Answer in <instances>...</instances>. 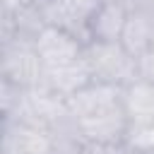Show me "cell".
Here are the masks:
<instances>
[{"mask_svg": "<svg viewBox=\"0 0 154 154\" xmlns=\"http://www.w3.org/2000/svg\"><path fill=\"white\" fill-rule=\"evenodd\" d=\"M67 108L89 142L123 144L128 132V116L120 84L94 79L67 99Z\"/></svg>", "mask_w": 154, "mask_h": 154, "instance_id": "1", "label": "cell"}, {"mask_svg": "<svg viewBox=\"0 0 154 154\" xmlns=\"http://www.w3.org/2000/svg\"><path fill=\"white\" fill-rule=\"evenodd\" d=\"M84 53L96 82L125 87L137 79V58L120 41H87Z\"/></svg>", "mask_w": 154, "mask_h": 154, "instance_id": "2", "label": "cell"}, {"mask_svg": "<svg viewBox=\"0 0 154 154\" xmlns=\"http://www.w3.org/2000/svg\"><path fill=\"white\" fill-rule=\"evenodd\" d=\"M0 77L19 84L22 89L43 87V63L36 53L34 38H24V36L2 38Z\"/></svg>", "mask_w": 154, "mask_h": 154, "instance_id": "3", "label": "cell"}, {"mask_svg": "<svg viewBox=\"0 0 154 154\" xmlns=\"http://www.w3.org/2000/svg\"><path fill=\"white\" fill-rule=\"evenodd\" d=\"M101 2L103 0H38V10L46 24L89 41V22Z\"/></svg>", "mask_w": 154, "mask_h": 154, "instance_id": "4", "label": "cell"}, {"mask_svg": "<svg viewBox=\"0 0 154 154\" xmlns=\"http://www.w3.org/2000/svg\"><path fill=\"white\" fill-rule=\"evenodd\" d=\"M34 46L43 63V70L75 63V60L84 58V51H87V41H82L79 36H75L65 29L51 26V24H46L38 31V36L34 38Z\"/></svg>", "mask_w": 154, "mask_h": 154, "instance_id": "5", "label": "cell"}, {"mask_svg": "<svg viewBox=\"0 0 154 154\" xmlns=\"http://www.w3.org/2000/svg\"><path fill=\"white\" fill-rule=\"evenodd\" d=\"M0 154H53L51 135L43 128L17 118H2Z\"/></svg>", "mask_w": 154, "mask_h": 154, "instance_id": "6", "label": "cell"}, {"mask_svg": "<svg viewBox=\"0 0 154 154\" xmlns=\"http://www.w3.org/2000/svg\"><path fill=\"white\" fill-rule=\"evenodd\" d=\"M130 10L118 0H103L89 22V41H120Z\"/></svg>", "mask_w": 154, "mask_h": 154, "instance_id": "7", "label": "cell"}, {"mask_svg": "<svg viewBox=\"0 0 154 154\" xmlns=\"http://www.w3.org/2000/svg\"><path fill=\"white\" fill-rule=\"evenodd\" d=\"M152 41H154V10L142 2V5L130 10L120 43L137 58L152 46Z\"/></svg>", "mask_w": 154, "mask_h": 154, "instance_id": "8", "label": "cell"}, {"mask_svg": "<svg viewBox=\"0 0 154 154\" xmlns=\"http://www.w3.org/2000/svg\"><path fill=\"white\" fill-rule=\"evenodd\" d=\"M123 106L128 125L154 123V84L137 77L123 87Z\"/></svg>", "mask_w": 154, "mask_h": 154, "instance_id": "9", "label": "cell"}, {"mask_svg": "<svg viewBox=\"0 0 154 154\" xmlns=\"http://www.w3.org/2000/svg\"><path fill=\"white\" fill-rule=\"evenodd\" d=\"M123 144L135 147V149H154V123L128 125V132L123 137Z\"/></svg>", "mask_w": 154, "mask_h": 154, "instance_id": "10", "label": "cell"}, {"mask_svg": "<svg viewBox=\"0 0 154 154\" xmlns=\"http://www.w3.org/2000/svg\"><path fill=\"white\" fill-rule=\"evenodd\" d=\"M137 77H142V79L154 84V53L152 51L137 55Z\"/></svg>", "mask_w": 154, "mask_h": 154, "instance_id": "11", "label": "cell"}, {"mask_svg": "<svg viewBox=\"0 0 154 154\" xmlns=\"http://www.w3.org/2000/svg\"><path fill=\"white\" fill-rule=\"evenodd\" d=\"M38 0H0V12L2 14H14L29 5H36Z\"/></svg>", "mask_w": 154, "mask_h": 154, "instance_id": "12", "label": "cell"}, {"mask_svg": "<svg viewBox=\"0 0 154 154\" xmlns=\"http://www.w3.org/2000/svg\"><path fill=\"white\" fill-rule=\"evenodd\" d=\"M84 154H120V144H101V142H89Z\"/></svg>", "mask_w": 154, "mask_h": 154, "instance_id": "13", "label": "cell"}, {"mask_svg": "<svg viewBox=\"0 0 154 154\" xmlns=\"http://www.w3.org/2000/svg\"><path fill=\"white\" fill-rule=\"evenodd\" d=\"M120 154H154V149H135V147L120 144Z\"/></svg>", "mask_w": 154, "mask_h": 154, "instance_id": "14", "label": "cell"}, {"mask_svg": "<svg viewBox=\"0 0 154 154\" xmlns=\"http://www.w3.org/2000/svg\"><path fill=\"white\" fill-rule=\"evenodd\" d=\"M144 5H149V7L154 10V0H144Z\"/></svg>", "mask_w": 154, "mask_h": 154, "instance_id": "15", "label": "cell"}]
</instances>
